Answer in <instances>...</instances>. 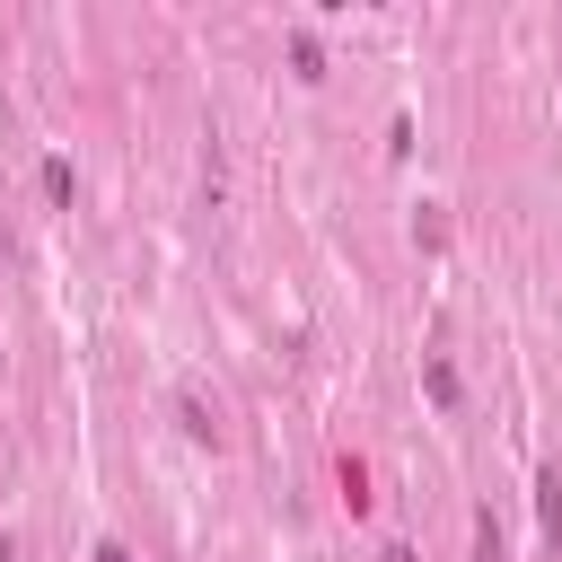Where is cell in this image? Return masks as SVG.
<instances>
[{
    "label": "cell",
    "mask_w": 562,
    "mask_h": 562,
    "mask_svg": "<svg viewBox=\"0 0 562 562\" xmlns=\"http://www.w3.org/2000/svg\"><path fill=\"white\" fill-rule=\"evenodd\" d=\"M422 386H430L439 413H457V369H448V351H422Z\"/></svg>",
    "instance_id": "6da1fadb"
},
{
    "label": "cell",
    "mask_w": 562,
    "mask_h": 562,
    "mask_svg": "<svg viewBox=\"0 0 562 562\" xmlns=\"http://www.w3.org/2000/svg\"><path fill=\"white\" fill-rule=\"evenodd\" d=\"M44 193H53V202H70V193H79V176H70V158H44Z\"/></svg>",
    "instance_id": "8992f818"
},
{
    "label": "cell",
    "mask_w": 562,
    "mask_h": 562,
    "mask_svg": "<svg viewBox=\"0 0 562 562\" xmlns=\"http://www.w3.org/2000/svg\"><path fill=\"white\" fill-rule=\"evenodd\" d=\"M88 562H132V553H123V544H114V536H105V544H97V553H88Z\"/></svg>",
    "instance_id": "52a82bcc"
},
{
    "label": "cell",
    "mask_w": 562,
    "mask_h": 562,
    "mask_svg": "<svg viewBox=\"0 0 562 562\" xmlns=\"http://www.w3.org/2000/svg\"><path fill=\"white\" fill-rule=\"evenodd\" d=\"M290 61H299V79H325V53H316V35H290Z\"/></svg>",
    "instance_id": "5b68a950"
},
{
    "label": "cell",
    "mask_w": 562,
    "mask_h": 562,
    "mask_svg": "<svg viewBox=\"0 0 562 562\" xmlns=\"http://www.w3.org/2000/svg\"><path fill=\"white\" fill-rule=\"evenodd\" d=\"M176 422H184V439H220V413H211L193 386H176Z\"/></svg>",
    "instance_id": "7a4b0ae2"
},
{
    "label": "cell",
    "mask_w": 562,
    "mask_h": 562,
    "mask_svg": "<svg viewBox=\"0 0 562 562\" xmlns=\"http://www.w3.org/2000/svg\"><path fill=\"white\" fill-rule=\"evenodd\" d=\"M536 518H544V536L562 544V474H544V483H536Z\"/></svg>",
    "instance_id": "3957f363"
},
{
    "label": "cell",
    "mask_w": 562,
    "mask_h": 562,
    "mask_svg": "<svg viewBox=\"0 0 562 562\" xmlns=\"http://www.w3.org/2000/svg\"><path fill=\"white\" fill-rule=\"evenodd\" d=\"M474 562H509V553H501V518H492V509H474Z\"/></svg>",
    "instance_id": "277c9868"
},
{
    "label": "cell",
    "mask_w": 562,
    "mask_h": 562,
    "mask_svg": "<svg viewBox=\"0 0 562 562\" xmlns=\"http://www.w3.org/2000/svg\"><path fill=\"white\" fill-rule=\"evenodd\" d=\"M378 562H422V553H413V544H386V553H378Z\"/></svg>",
    "instance_id": "ba28073f"
}]
</instances>
